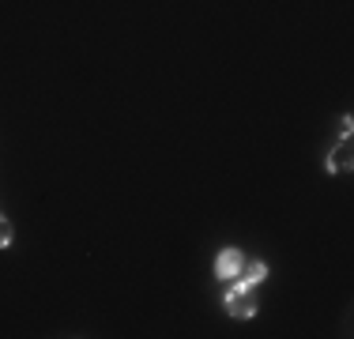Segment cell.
<instances>
[{"mask_svg": "<svg viewBox=\"0 0 354 339\" xmlns=\"http://www.w3.org/2000/svg\"><path fill=\"white\" fill-rule=\"evenodd\" d=\"M226 313H230L234 320H249V317H257V309H260V302H257V286H245V283H238L234 279V286L226 291Z\"/></svg>", "mask_w": 354, "mask_h": 339, "instance_id": "6da1fadb", "label": "cell"}, {"mask_svg": "<svg viewBox=\"0 0 354 339\" xmlns=\"http://www.w3.org/2000/svg\"><path fill=\"white\" fill-rule=\"evenodd\" d=\"M264 279H268V264H264V260H245V268H241L238 283H245V286H260Z\"/></svg>", "mask_w": 354, "mask_h": 339, "instance_id": "277c9868", "label": "cell"}, {"mask_svg": "<svg viewBox=\"0 0 354 339\" xmlns=\"http://www.w3.org/2000/svg\"><path fill=\"white\" fill-rule=\"evenodd\" d=\"M12 245H15V226L0 215V249H12Z\"/></svg>", "mask_w": 354, "mask_h": 339, "instance_id": "5b68a950", "label": "cell"}, {"mask_svg": "<svg viewBox=\"0 0 354 339\" xmlns=\"http://www.w3.org/2000/svg\"><path fill=\"white\" fill-rule=\"evenodd\" d=\"M241 268H245V257H241V249H234V245H226L215 257V279L218 283H234V279L241 275Z\"/></svg>", "mask_w": 354, "mask_h": 339, "instance_id": "7a4b0ae2", "label": "cell"}, {"mask_svg": "<svg viewBox=\"0 0 354 339\" xmlns=\"http://www.w3.org/2000/svg\"><path fill=\"white\" fill-rule=\"evenodd\" d=\"M351 121H354L351 113H343V117H339V136H351V132H354V125H351Z\"/></svg>", "mask_w": 354, "mask_h": 339, "instance_id": "8992f818", "label": "cell"}, {"mask_svg": "<svg viewBox=\"0 0 354 339\" xmlns=\"http://www.w3.org/2000/svg\"><path fill=\"white\" fill-rule=\"evenodd\" d=\"M328 174H351L354 170V151H351V136H339V143L332 147V155H328V163H324Z\"/></svg>", "mask_w": 354, "mask_h": 339, "instance_id": "3957f363", "label": "cell"}]
</instances>
